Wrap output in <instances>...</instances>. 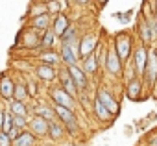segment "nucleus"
I'll return each instance as SVG.
<instances>
[{
  "label": "nucleus",
  "mask_w": 157,
  "mask_h": 146,
  "mask_svg": "<svg viewBox=\"0 0 157 146\" xmlns=\"http://www.w3.org/2000/svg\"><path fill=\"white\" fill-rule=\"evenodd\" d=\"M111 43H113V46H115V50H117V54H118V57L122 59L124 65L128 61H131L133 52H135V37L129 32H118V33H115L113 39H111Z\"/></svg>",
  "instance_id": "obj_1"
},
{
  "label": "nucleus",
  "mask_w": 157,
  "mask_h": 146,
  "mask_svg": "<svg viewBox=\"0 0 157 146\" xmlns=\"http://www.w3.org/2000/svg\"><path fill=\"white\" fill-rule=\"evenodd\" d=\"M48 98H50V104H52V106L67 107V109H72V111H78V109H80V104H78V100H74L59 83L48 87Z\"/></svg>",
  "instance_id": "obj_2"
},
{
  "label": "nucleus",
  "mask_w": 157,
  "mask_h": 146,
  "mask_svg": "<svg viewBox=\"0 0 157 146\" xmlns=\"http://www.w3.org/2000/svg\"><path fill=\"white\" fill-rule=\"evenodd\" d=\"M105 74L113 80H122L124 76V63L118 57L113 43H107V63H105Z\"/></svg>",
  "instance_id": "obj_3"
},
{
  "label": "nucleus",
  "mask_w": 157,
  "mask_h": 146,
  "mask_svg": "<svg viewBox=\"0 0 157 146\" xmlns=\"http://www.w3.org/2000/svg\"><path fill=\"white\" fill-rule=\"evenodd\" d=\"M94 96L105 106V109L113 115V118L117 117V115H120V100H118V96L109 89V87H104V85H100L98 89H96V93H94Z\"/></svg>",
  "instance_id": "obj_4"
},
{
  "label": "nucleus",
  "mask_w": 157,
  "mask_h": 146,
  "mask_svg": "<svg viewBox=\"0 0 157 146\" xmlns=\"http://www.w3.org/2000/svg\"><path fill=\"white\" fill-rule=\"evenodd\" d=\"M100 44H102V41H100L98 32H93L91 30V32L82 33V41H80V56H82V61L85 57H89L91 54H94Z\"/></svg>",
  "instance_id": "obj_5"
},
{
  "label": "nucleus",
  "mask_w": 157,
  "mask_h": 146,
  "mask_svg": "<svg viewBox=\"0 0 157 146\" xmlns=\"http://www.w3.org/2000/svg\"><path fill=\"white\" fill-rule=\"evenodd\" d=\"M124 94H126V98L131 100V102H142V100L146 98V94H148L142 78H135V80L128 82L126 87H124Z\"/></svg>",
  "instance_id": "obj_6"
},
{
  "label": "nucleus",
  "mask_w": 157,
  "mask_h": 146,
  "mask_svg": "<svg viewBox=\"0 0 157 146\" xmlns=\"http://www.w3.org/2000/svg\"><path fill=\"white\" fill-rule=\"evenodd\" d=\"M148 57H150V48L144 46V44H137L135 46V52H133V65H135V70H137V76L142 78L144 72H146V67H148Z\"/></svg>",
  "instance_id": "obj_7"
},
{
  "label": "nucleus",
  "mask_w": 157,
  "mask_h": 146,
  "mask_svg": "<svg viewBox=\"0 0 157 146\" xmlns=\"http://www.w3.org/2000/svg\"><path fill=\"white\" fill-rule=\"evenodd\" d=\"M15 87H17V80L11 74H2L0 76V100H2L6 106L13 100Z\"/></svg>",
  "instance_id": "obj_8"
},
{
  "label": "nucleus",
  "mask_w": 157,
  "mask_h": 146,
  "mask_svg": "<svg viewBox=\"0 0 157 146\" xmlns=\"http://www.w3.org/2000/svg\"><path fill=\"white\" fill-rule=\"evenodd\" d=\"M70 78L74 80L76 87L80 89V93H87L89 91V85H91V78L85 74V70L82 68V65H72V67H67Z\"/></svg>",
  "instance_id": "obj_9"
},
{
  "label": "nucleus",
  "mask_w": 157,
  "mask_h": 146,
  "mask_svg": "<svg viewBox=\"0 0 157 146\" xmlns=\"http://www.w3.org/2000/svg\"><path fill=\"white\" fill-rule=\"evenodd\" d=\"M41 37H43L41 32H35L32 28H24V32L21 33L19 44L22 48H26V50H37L39 52L41 50Z\"/></svg>",
  "instance_id": "obj_10"
},
{
  "label": "nucleus",
  "mask_w": 157,
  "mask_h": 146,
  "mask_svg": "<svg viewBox=\"0 0 157 146\" xmlns=\"http://www.w3.org/2000/svg\"><path fill=\"white\" fill-rule=\"evenodd\" d=\"M33 74L39 82H44V83H54L57 82V76H59V68L56 67H50V65H44V63H37L35 68H33Z\"/></svg>",
  "instance_id": "obj_11"
},
{
  "label": "nucleus",
  "mask_w": 157,
  "mask_h": 146,
  "mask_svg": "<svg viewBox=\"0 0 157 146\" xmlns=\"http://www.w3.org/2000/svg\"><path fill=\"white\" fill-rule=\"evenodd\" d=\"M57 83L74 98V100H80V89L76 87V83H74V80L70 78V74H68V70H67V67H61L59 68V76H57Z\"/></svg>",
  "instance_id": "obj_12"
},
{
  "label": "nucleus",
  "mask_w": 157,
  "mask_h": 146,
  "mask_svg": "<svg viewBox=\"0 0 157 146\" xmlns=\"http://www.w3.org/2000/svg\"><path fill=\"white\" fill-rule=\"evenodd\" d=\"M48 128H50V122L44 120L43 117H39V115H32V117H30L28 129H30L37 139H44V137H48Z\"/></svg>",
  "instance_id": "obj_13"
},
{
  "label": "nucleus",
  "mask_w": 157,
  "mask_h": 146,
  "mask_svg": "<svg viewBox=\"0 0 157 146\" xmlns=\"http://www.w3.org/2000/svg\"><path fill=\"white\" fill-rule=\"evenodd\" d=\"M137 35H139V41H140V44H144V46H155V41H153V35H151V32H150V26H148V22H146V19L144 17H140L139 15V19H137Z\"/></svg>",
  "instance_id": "obj_14"
},
{
  "label": "nucleus",
  "mask_w": 157,
  "mask_h": 146,
  "mask_svg": "<svg viewBox=\"0 0 157 146\" xmlns=\"http://www.w3.org/2000/svg\"><path fill=\"white\" fill-rule=\"evenodd\" d=\"M37 63H44V65H50V67H56V68L63 67L59 50H39L37 52Z\"/></svg>",
  "instance_id": "obj_15"
},
{
  "label": "nucleus",
  "mask_w": 157,
  "mask_h": 146,
  "mask_svg": "<svg viewBox=\"0 0 157 146\" xmlns=\"http://www.w3.org/2000/svg\"><path fill=\"white\" fill-rule=\"evenodd\" d=\"M72 26V22H70V17L63 11V13H59V15H56L54 17V21H52V32L61 39L63 35H65V32L68 30Z\"/></svg>",
  "instance_id": "obj_16"
},
{
  "label": "nucleus",
  "mask_w": 157,
  "mask_h": 146,
  "mask_svg": "<svg viewBox=\"0 0 157 146\" xmlns=\"http://www.w3.org/2000/svg\"><path fill=\"white\" fill-rule=\"evenodd\" d=\"M91 109H93V115H94V118L98 120V122H102V124H107V122H111L113 120V115L105 109V106L94 96L93 98V102H91Z\"/></svg>",
  "instance_id": "obj_17"
},
{
  "label": "nucleus",
  "mask_w": 157,
  "mask_h": 146,
  "mask_svg": "<svg viewBox=\"0 0 157 146\" xmlns=\"http://www.w3.org/2000/svg\"><path fill=\"white\" fill-rule=\"evenodd\" d=\"M59 56H61L63 67H72V65H80L82 63L80 56H78L72 50V46H68V44H59Z\"/></svg>",
  "instance_id": "obj_18"
},
{
  "label": "nucleus",
  "mask_w": 157,
  "mask_h": 146,
  "mask_svg": "<svg viewBox=\"0 0 157 146\" xmlns=\"http://www.w3.org/2000/svg\"><path fill=\"white\" fill-rule=\"evenodd\" d=\"M52 21H54V17H52L50 13H46V15H41V17H35V19L28 21L26 28H32V30H35V32L44 33L46 30L52 28Z\"/></svg>",
  "instance_id": "obj_19"
},
{
  "label": "nucleus",
  "mask_w": 157,
  "mask_h": 146,
  "mask_svg": "<svg viewBox=\"0 0 157 146\" xmlns=\"http://www.w3.org/2000/svg\"><path fill=\"white\" fill-rule=\"evenodd\" d=\"M80 65H82V68L85 70V74H87L89 78H96V76L100 74V65H98V54H96V52L91 54L89 57H85Z\"/></svg>",
  "instance_id": "obj_20"
},
{
  "label": "nucleus",
  "mask_w": 157,
  "mask_h": 146,
  "mask_svg": "<svg viewBox=\"0 0 157 146\" xmlns=\"http://www.w3.org/2000/svg\"><path fill=\"white\" fill-rule=\"evenodd\" d=\"M30 111H32V115H39V117H43L44 120H48V122H54V120H57L56 118V111H54V106L48 102H43V104H39V106H35V107H30Z\"/></svg>",
  "instance_id": "obj_21"
},
{
  "label": "nucleus",
  "mask_w": 157,
  "mask_h": 146,
  "mask_svg": "<svg viewBox=\"0 0 157 146\" xmlns=\"http://www.w3.org/2000/svg\"><path fill=\"white\" fill-rule=\"evenodd\" d=\"M54 111H56V118L63 124V126H67V124H72V122H76L78 120V113L76 111H72V109H67V107H59V106H54Z\"/></svg>",
  "instance_id": "obj_22"
},
{
  "label": "nucleus",
  "mask_w": 157,
  "mask_h": 146,
  "mask_svg": "<svg viewBox=\"0 0 157 146\" xmlns=\"http://www.w3.org/2000/svg\"><path fill=\"white\" fill-rule=\"evenodd\" d=\"M65 137H67V129H65V126H63L59 120L50 122V128H48V139H50L52 142H61Z\"/></svg>",
  "instance_id": "obj_23"
},
{
  "label": "nucleus",
  "mask_w": 157,
  "mask_h": 146,
  "mask_svg": "<svg viewBox=\"0 0 157 146\" xmlns=\"http://www.w3.org/2000/svg\"><path fill=\"white\" fill-rule=\"evenodd\" d=\"M8 111L13 113V117H32V111H30V104H24V102H17V100H11L8 106H6Z\"/></svg>",
  "instance_id": "obj_24"
},
{
  "label": "nucleus",
  "mask_w": 157,
  "mask_h": 146,
  "mask_svg": "<svg viewBox=\"0 0 157 146\" xmlns=\"http://www.w3.org/2000/svg\"><path fill=\"white\" fill-rule=\"evenodd\" d=\"M13 146H39V139L30 129H24L19 135V139L13 140Z\"/></svg>",
  "instance_id": "obj_25"
},
{
  "label": "nucleus",
  "mask_w": 157,
  "mask_h": 146,
  "mask_svg": "<svg viewBox=\"0 0 157 146\" xmlns=\"http://www.w3.org/2000/svg\"><path fill=\"white\" fill-rule=\"evenodd\" d=\"M46 13H48V8H46V4L39 2V0H32V4L28 6L26 19H28V21H32V19H35V17H41V15H46Z\"/></svg>",
  "instance_id": "obj_26"
},
{
  "label": "nucleus",
  "mask_w": 157,
  "mask_h": 146,
  "mask_svg": "<svg viewBox=\"0 0 157 146\" xmlns=\"http://www.w3.org/2000/svg\"><path fill=\"white\" fill-rule=\"evenodd\" d=\"M80 39H82V30H80V26L72 24V26L65 32V35L59 39V44H72V43L80 41Z\"/></svg>",
  "instance_id": "obj_27"
},
{
  "label": "nucleus",
  "mask_w": 157,
  "mask_h": 146,
  "mask_svg": "<svg viewBox=\"0 0 157 146\" xmlns=\"http://www.w3.org/2000/svg\"><path fill=\"white\" fill-rule=\"evenodd\" d=\"M56 44H59V37L50 30H46L41 37V50H56Z\"/></svg>",
  "instance_id": "obj_28"
},
{
  "label": "nucleus",
  "mask_w": 157,
  "mask_h": 146,
  "mask_svg": "<svg viewBox=\"0 0 157 146\" xmlns=\"http://www.w3.org/2000/svg\"><path fill=\"white\" fill-rule=\"evenodd\" d=\"M13 100L24 102V104H30V102H32V96H30V93H28V89H26V82H24V80H17V87H15V96H13Z\"/></svg>",
  "instance_id": "obj_29"
},
{
  "label": "nucleus",
  "mask_w": 157,
  "mask_h": 146,
  "mask_svg": "<svg viewBox=\"0 0 157 146\" xmlns=\"http://www.w3.org/2000/svg\"><path fill=\"white\" fill-rule=\"evenodd\" d=\"M135 78H139V76H137V70H135V65H133V61H128V63L124 65V76H122V80L128 83V82H131V80H135Z\"/></svg>",
  "instance_id": "obj_30"
},
{
  "label": "nucleus",
  "mask_w": 157,
  "mask_h": 146,
  "mask_svg": "<svg viewBox=\"0 0 157 146\" xmlns=\"http://www.w3.org/2000/svg\"><path fill=\"white\" fill-rule=\"evenodd\" d=\"M133 13H135V10H128V11H117V13H113V17L122 24V26H126L129 21H131V17H133Z\"/></svg>",
  "instance_id": "obj_31"
},
{
  "label": "nucleus",
  "mask_w": 157,
  "mask_h": 146,
  "mask_svg": "<svg viewBox=\"0 0 157 146\" xmlns=\"http://www.w3.org/2000/svg\"><path fill=\"white\" fill-rule=\"evenodd\" d=\"M46 8H48V13H50L52 17L63 13V4H61V0H52L50 4H46Z\"/></svg>",
  "instance_id": "obj_32"
},
{
  "label": "nucleus",
  "mask_w": 157,
  "mask_h": 146,
  "mask_svg": "<svg viewBox=\"0 0 157 146\" xmlns=\"http://www.w3.org/2000/svg\"><path fill=\"white\" fill-rule=\"evenodd\" d=\"M13 128H15V124H13V113L6 109V115H4V126H2V131H4V133H10V131H11Z\"/></svg>",
  "instance_id": "obj_33"
},
{
  "label": "nucleus",
  "mask_w": 157,
  "mask_h": 146,
  "mask_svg": "<svg viewBox=\"0 0 157 146\" xmlns=\"http://www.w3.org/2000/svg\"><path fill=\"white\" fill-rule=\"evenodd\" d=\"M26 89H28V93H30L32 98L39 96V83H37V80H28L26 82Z\"/></svg>",
  "instance_id": "obj_34"
},
{
  "label": "nucleus",
  "mask_w": 157,
  "mask_h": 146,
  "mask_svg": "<svg viewBox=\"0 0 157 146\" xmlns=\"http://www.w3.org/2000/svg\"><path fill=\"white\" fill-rule=\"evenodd\" d=\"M28 122H30V117H13V124H15V128H19V129H28Z\"/></svg>",
  "instance_id": "obj_35"
},
{
  "label": "nucleus",
  "mask_w": 157,
  "mask_h": 146,
  "mask_svg": "<svg viewBox=\"0 0 157 146\" xmlns=\"http://www.w3.org/2000/svg\"><path fill=\"white\" fill-rule=\"evenodd\" d=\"M146 22H148V26H150V32H151V35H153V41L157 43V19H155V15L150 17V19H146Z\"/></svg>",
  "instance_id": "obj_36"
},
{
  "label": "nucleus",
  "mask_w": 157,
  "mask_h": 146,
  "mask_svg": "<svg viewBox=\"0 0 157 146\" xmlns=\"http://www.w3.org/2000/svg\"><path fill=\"white\" fill-rule=\"evenodd\" d=\"M0 146H13V140H11L10 135L4 133V131H0Z\"/></svg>",
  "instance_id": "obj_37"
},
{
  "label": "nucleus",
  "mask_w": 157,
  "mask_h": 146,
  "mask_svg": "<svg viewBox=\"0 0 157 146\" xmlns=\"http://www.w3.org/2000/svg\"><path fill=\"white\" fill-rule=\"evenodd\" d=\"M146 146H157V131H153L146 137Z\"/></svg>",
  "instance_id": "obj_38"
},
{
  "label": "nucleus",
  "mask_w": 157,
  "mask_h": 146,
  "mask_svg": "<svg viewBox=\"0 0 157 146\" xmlns=\"http://www.w3.org/2000/svg\"><path fill=\"white\" fill-rule=\"evenodd\" d=\"M4 115H6V106H0V131L4 126Z\"/></svg>",
  "instance_id": "obj_39"
},
{
  "label": "nucleus",
  "mask_w": 157,
  "mask_h": 146,
  "mask_svg": "<svg viewBox=\"0 0 157 146\" xmlns=\"http://www.w3.org/2000/svg\"><path fill=\"white\" fill-rule=\"evenodd\" d=\"M74 2H76L78 6H89V4L93 2V0H74Z\"/></svg>",
  "instance_id": "obj_40"
},
{
  "label": "nucleus",
  "mask_w": 157,
  "mask_h": 146,
  "mask_svg": "<svg viewBox=\"0 0 157 146\" xmlns=\"http://www.w3.org/2000/svg\"><path fill=\"white\" fill-rule=\"evenodd\" d=\"M124 133H126V137H129V135L133 133V128H131V126H126V128H124Z\"/></svg>",
  "instance_id": "obj_41"
},
{
  "label": "nucleus",
  "mask_w": 157,
  "mask_h": 146,
  "mask_svg": "<svg viewBox=\"0 0 157 146\" xmlns=\"http://www.w3.org/2000/svg\"><path fill=\"white\" fill-rule=\"evenodd\" d=\"M93 2H96V4H98L100 8H104V6H105V4L109 2V0H93Z\"/></svg>",
  "instance_id": "obj_42"
},
{
  "label": "nucleus",
  "mask_w": 157,
  "mask_h": 146,
  "mask_svg": "<svg viewBox=\"0 0 157 146\" xmlns=\"http://www.w3.org/2000/svg\"><path fill=\"white\" fill-rule=\"evenodd\" d=\"M151 120H157V113H150V117L146 118V122H151Z\"/></svg>",
  "instance_id": "obj_43"
},
{
  "label": "nucleus",
  "mask_w": 157,
  "mask_h": 146,
  "mask_svg": "<svg viewBox=\"0 0 157 146\" xmlns=\"http://www.w3.org/2000/svg\"><path fill=\"white\" fill-rule=\"evenodd\" d=\"M151 94H153V98L157 100V85H155V89H153V93H151Z\"/></svg>",
  "instance_id": "obj_44"
},
{
  "label": "nucleus",
  "mask_w": 157,
  "mask_h": 146,
  "mask_svg": "<svg viewBox=\"0 0 157 146\" xmlns=\"http://www.w3.org/2000/svg\"><path fill=\"white\" fill-rule=\"evenodd\" d=\"M39 2H43V4H50L52 0H39Z\"/></svg>",
  "instance_id": "obj_45"
},
{
  "label": "nucleus",
  "mask_w": 157,
  "mask_h": 146,
  "mask_svg": "<svg viewBox=\"0 0 157 146\" xmlns=\"http://www.w3.org/2000/svg\"><path fill=\"white\" fill-rule=\"evenodd\" d=\"M153 11L157 13V0H155V6H153Z\"/></svg>",
  "instance_id": "obj_46"
},
{
  "label": "nucleus",
  "mask_w": 157,
  "mask_h": 146,
  "mask_svg": "<svg viewBox=\"0 0 157 146\" xmlns=\"http://www.w3.org/2000/svg\"><path fill=\"white\" fill-rule=\"evenodd\" d=\"M0 106H6V104H4V102H2V100H0Z\"/></svg>",
  "instance_id": "obj_47"
},
{
  "label": "nucleus",
  "mask_w": 157,
  "mask_h": 146,
  "mask_svg": "<svg viewBox=\"0 0 157 146\" xmlns=\"http://www.w3.org/2000/svg\"><path fill=\"white\" fill-rule=\"evenodd\" d=\"M155 48H157V43H155Z\"/></svg>",
  "instance_id": "obj_48"
},
{
  "label": "nucleus",
  "mask_w": 157,
  "mask_h": 146,
  "mask_svg": "<svg viewBox=\"0 0 157 146\" xmlns=\"http://www.w3.org/2000/svg\"><path fill=\"white\" fill-rule=\"evenodd\" d=\"M155 19H157V13H155Z\"/></svg>",
  "instance_id": "obj_49"
},
{
  "label": "nucleus",
  "mask_w": 157,
  "mask_h": 146,
  "mask_svg": "<svg viewBox=\"0 0 157 146\" xmlns=\"http://www.w3.org/2000/svg\"><path fill=\"white\" fill-rule=\"evenodd\" d=\"M155 52H157V48H155Z\"/></svg>",
  "instance_id": "obj_50"
}]
</instances>
